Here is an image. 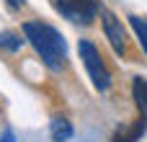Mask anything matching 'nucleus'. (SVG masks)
<instances>
[{
	"label": "nucleus",
	"mask_w": 147,
	"mask_h": 142,
	"mask_svg": "<svg viewBox=\"0 0 147 142\" xmlns=\"http://www.w3.org/2000/svg\"><path fill=\"white\" fill-rule=\"evenodd\" d=\"M23 39L34 47V52L41 57V62L52 72H62L67 65V44L62 34L41 21H26L23 23Z\"/></svg>",
	"instance_id": "1"
},
{
	"label": "nucleus",
	"mask_w": 147,
	"mask_h": 142,
	"mask_svg": "<svg viewBox=\"0 0 147 142\" xmlns=\"http://www.w3.org/2000/svg\"><path fill=\"white\" fill-rule=\"evenodd\" d=\"M78 52H80V60H83V65L88 70V78L93 80V88L101 91V93H106L111 88V72H109V67H106L98 47L90 39H80L78 41Z\"/></svg>",
	"instance_id": "2"
},
{
	"label": "nucleus",
	"mask_w": 147,
	"mask_h": 142,
	"mask_svg": "<svg viewBox=\"0 0 147 142\" xmlns=\"http://www.w3.org/2000/svg\"><path fill=\"white\" fill-rule=\"evenodd\" d=\"M98 16H101L103 34H106V39H109L114 54H116V57H127V54H129V34H127L124 23H121V21H119L109 8H101Z\"/></svg>",
	"instance_id": "3"
},
{
	"label": "nucleus",
	"mask_w": 147,
	"mask_h": 142,
	"mask_svg": "<svg viewBox=\"0 0 147 142\" xmlns=\"http://www.w3.org/2000/svg\"><path fill=\"white\" fill-rule=\"evenodd\" d=\"M54 8L72 23H83L88 26L98 13H101V5L98 0H54Z\"/></svg>",
	"instance_id": "4"
},
{
	"label": "nucleus",
	"mask_w": 147,
	"mask_h": 142,
	"mask_svg": "<svg viewBox=\"0 0 147 142\" xmlns=\"http://www.w3.org/2000/svg\"><path fill=\"white\" fill-rule=\"evenodd\" d=\"M145 122L147 119H137V122H132V124L119 127V129L114 132L111 142H137L142 135H145Z\"/></svg>",
	"instance_id": "5"
},
{
	"label": "nucleus",
	"mask_w": 147,
	"mask_h": 142,
	"mask_svg": "<svg viewBox=\"0 0 147 142\" xmlns=\"http://www.w3.org/2000/svg\"><path fill=\"white\" fill-rule=\"evenodd\" d=\"M49 135L54 142H67L72 137V124L65 119V116H54L52 124H49Z\"/></svg>",
	"instance_id": "6"
},
{
	"label": "nucleus",
	"mask_w": 147,
	"mask_h": 142,
	"mask_svg": "<svg viewBox=\"0 0 147 142\" xmlns=\"http://www.w3.org/2000/svg\"><path fill=\"white\" fill-rule=\"evenodd\" d=\"M132 96H134V103L140 109V116L147 119V78H134L132 83Z\"/></svg>",
	"instance_id": "7"
},
{
	"label": "nucleus",
	"mask_w": 147,
	"mask_h": 142,
	"mask_svg": "<svg viewBox=\"0 0 147 142\" xmlns=\"http://www.w3.org/2000/svg\"><path fill=\"white\" fill-rule=\"evenodd\" d=\"M129 26L134 28L137 41H140V47L145 49V54H147V18H142V16H129Z\"/></svg>",
	"instance_id": "8"
},
{
	"label": "nucleus",
	"mask_w": 147,
	"mask_h": 142,
	"mask_svg": "<svg viewBox=\"0 0 147 142\" xmlns=\"http://www.w3.org/2000/svg\"><path fill=\"white\" fill-rule=\"evenodd\" d=\"M23 44V39L16 34V31H0V49L5 52H18Z\"/></svg>",
	"instance_id": "9"
},
{
	"label": "nucleus",
	"mask_w": 147,
	"mask_h": 142,
	"mask_svg": "<svg viewBox=\"0 0 147 142\" xmlns=\"http://www.w3.org/2000/svg\"><path fill=\"white\" fill-rule=\"evenodd\" d=\"M8 5H10V8H23L26 0H8Z\"/></svg>",
	"instance_id": "10"
}]
</instances>
